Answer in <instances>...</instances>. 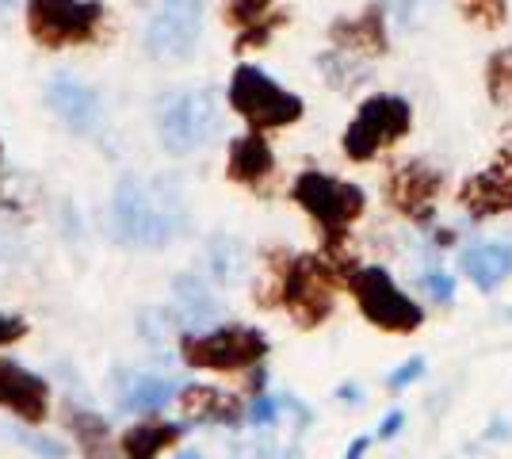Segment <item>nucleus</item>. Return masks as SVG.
Wrapping results in <instances>:
<instances>
[{"label":"nucleus","instance_id":"1","mask_svg":"<svg viewBox=\"0 0 512 459\" xmlns=\"http://www.w3.org/2000/svg\"><path fill=\"white\" fill-rule=\"evenodd\" d=\"M188 222L184 199L165 180H142L127 176L119 180L115 199H111V226L115 238L134 249H161L172 238H180Z\"/></svg>","mask_w":512,"mask_h":459},{"label":"nucleus","instance_id":"2","mask_svg":"<svg viewBox=\"0 0 512 459\" xmlns=\"http://www.w3.org/2000/svg\"><path fill=\"white\" fill-rule=\"evenodd\" d=\"M341 253H302L283 261L279 272V303L287 306V314L299 322L302 329L321 326L333 314V295H337V280H348L352 268H341Z\"/></svg>","mask_w":512,"mask_h":459},{"label":"nucleus","instance_id":"3","mask_svg":"<svg viewBox=\"0 0 512 459\" xmlns=\"http://www.w3.org/2000/svg\"><path fill=\"white\" fill-rule=\"evenodd\" d=\"M222 131V104L214 88H184V92H169L157 111V134L161 146L172 157H188V153L203 150Z\"/></svg>","mask_w":512,"mask_h":459},{"label":"nucleus","instance_id":"4","mask_svg":"<svg viewBox=\"0 0 512 459\" xmlns=\"http://www.w3.org/2000/svg\"><path fill=\"white\" fill-rule=\"evenodd\" d=\"M291 196L302 211L321 226V238H325V253H341V241L348 234V226L360 219L367 211V196L363 188L337 180V176H325L318 169H306L295 180Z\"/></svg>","mask_w":512,"mask_h":459},{"label":"nucleus","instance_id":"5","mask_svg":"<svg viewBox=\"0 0 512 459\" xmlns=\"http://www.w3.org/2000/svg\"><path fill=\"white\" fill-rule=\"evenodd\" d=\"M344 284L352 291L360 314L375 329H386V333H417L421 322H425V310L413 303L406 291L390 280V272L379 268V264H356Z\"/></svg>","mask_w":512,"mask_h":459},{"label":"nucleus","instance_id":"6","mask_svg":"<svg viewBox=\"0 0 512 459\" xmlns=\"http://www.w3.org/2000/svg\"><path fill=\"white\" fill-rule=\"evenodd\" d=\"M230 108L253 127V131H279L299 123L306 104L295 92L279 88L264 69L256 66H237L230 77Z\"/></svg>","mask_w":512,"mask_h":459},{"label":"nucleus","instance_id":"7","mask_svg":"<svg viewBox=\"0 0 512 459\" xmlns=\"http://www.w3.org/2000/svg\"><path fill=\"white\" fill-rule=\"evenodd\" d=\"M413 127V108L406 96H390L379 92L371 100H363L356 119L344 131V153L348 161H375L394 142H402Z\"/></svg>","mask_w":512,"mask_h":459},{"label":"nucleus","instance_id":"8","mask_svg":"<svg viewBox=\"0 0 512 459\" xmlns=\"http://www.w3.org/2000/svg\"><path fill=\"white\" fill-rule=\"evenodd\" d=\"M180 356L199 372H245L268 356V337L249 326H218L211 333H184Z\"/></svg>","mask_w":512,"mask_h":459},{"label":"nucleus","instance_id":"9","mask_svg":"<svg viewBox=\"0 0 512 459\" xmlns=\"http://www.w3.org/2000/svg\"><path fill=\"white\" fill-rule=\"evenodd\" d=\"M100 20H104L100 0H31L27 4V27H31L35 43L50 46V50L88 43Z\"/></svg>","mask_w":512,"mask_h":459},{"label":"nucleus","instance_id":"10","mask_svg":"<svg viewBox=\"0 0 512 459\" xmlns=\"http://www.w3.org/2000/svg\"><path fill=\"white\" fill-rule=\"evenodd\" d=\"M448 188V176L440 169H432L428 161H406L398 169H390V176L383 180V192L390 199V207L398 215H406L417 226H428L436 215V203Z\"/></svg>","mask_w":512,"mask_h":459},{"label":"nucleus","instance_id":"11","mask_svg":"<svg viewBox=\"0 0 512 459\" xmlns=\"http://www.w3.org/2000/svg\"><path fill=\"white\" fill-rule=\"evenodd\" d=\"M199 31H203L199 0H165L146 27V50H150V58H161V62L188 58L192 46L199 43Z\"/></svg>","mask_w":512,"mask_h":459},{"label":"nucleus","instance_id":"12","mask_svg":"<svg viewBox=\"0 0 512 459\" xmlns=\"http://www.w3.org/2000/svg\"><path fill=\"white\" fill-rule=\"evenodd\" d=\"M459 207L470 219H497L512 211V146L497 153L490 169L474 173L459 188Z\"/></svg>","mask_w":512,"mask_h":459},{"label":"nucleus","instance_id":"13","mask_svg":"<svg viewBox=\"0 0 512 459\" xmlns=\"http://www.w3.org/2000/svg\"><path fill=\"white\" fill-rule=\"evenodd\" d=\"M329 43L344 50V54H356V58H383L390 50L386 39V4H367L360 16H341L329 27Z\"/></svg>","mask_w":512,"mask_h":459},{"label":"nucleus","instance_id":"14","mask_svg":"<svg viewBox=\"0 0 512 459\" xmlns=\"http://www.w3.org/2000/svg\"><path fill=\"white\" fill-rule=\"evenodd\" d=\"M46 100H50L54 115L62 119L69 131H77V134L96 131L100 111H104L96 88L85 85V81H77L73 73H54L50 85H46Z\"/></svg>","mask_w":512,"mask_h":459},{"label":"nucleus","instance_id":"15","mask_svg":"<svg viewBox=\"0 0 512 459\" xmlns=\"http://www.w3.org/2000/svg\"><path fill=\"white\" fill-rule=\"evenodd\" d=\"M46 406H50V387L43 375L27 372L16 360H0V410H12L27 425H39Z\"/></svg>","mask_w":512,"mask_h":459},{"label":"nucleus","instance_id":"16","mask_svg":"<svg viewBox=\"0 0 512 459\" xmlns=\"http://www.w3.org/2000/svg\"><path fill=\"white\" fill-rule=\"evenodd\" d=\"M226 173L237 184H249V188H260L264 180H272L276 173V153L268 146V138L260 131L241 134L230 142V157H226Z\"/></svg>","mask_w":512,"mask_h":459},{"label":"nucleus","instance_id":"17","mask_svg":"<svg viewBox=\"0 0 512 459\" xmlns=\"http://www.w3.org/2000/svg\"><path fill=\"white\" fill-rule=\"evenodd\" d=\"M463 272L478 284V291H493L512 276V245L505 241H474L463 249Z\"/></svg>","mask_w":512,"mask_h":459},{"label":"nucleus","instance_id":"18","mask_svg":"<svg viewBox=\"0 0 512 459\" xmlns=\"http://www.w3.org/2000/svg\"><path fill=\"white\" fill-rule=\"evenodd\" d=\"M180 402H184V414L192 417V421L234 425L237 417H241V402L230 398L226 391H218V387H188V391L180 394Z\"/></svg>","mask_w":512,"mask_h":459},{"label":"nucleus","instance_id":"19","mask_svg":"<svg viewBox=\"0 0 512 459\" xmlns=\"http://www.w3.org/2000/svg\"><path fill=\"white\" fill-rule=\"evenodd\" d=\"M180 437H184V425H180V421H161V417H150V421H138L134 429L123 433V452H127V456L153 459L161 448H172Z\"/></svg>","mask_w":512,"mask_h":459},{"label":"nucleus","instance_id":"20","mask_svg":"<svg viewBox=\"0 0 512 459\" xmlns=\"http://www.w3.org/2000/svg\"><path fill=\"white\" fill-rule=\"evenodd\" d=\"M172 394H176V383H169V379L138 375V379L127 383V391L119 394V406H123V410H134V414H157V410L169 406Z\"/></svg>","mask_w":512,"mask_h":459},{"label":"nucleus","instance_id":"21","mask_svg":"<svg viewBox=\"0 0 512 459\" xmlns=\"http://www.w3.org/2000/svg\"><path fill=\"white\" fill-rule=\"evenodd\" d=\"M486 96L497 108H512V46H501L486 58Z\"/></svg>","mask_w":512,"mask_h":459},{"label":"nucleus","instance_id":"22","mask_svg":"<svg viewBox=\"0 0 512 459\" xmlns=\"http://www.w3.org/2000/svg\"><path fill=\"white\" fill-rule=\"evenodd\" d=\"M455 12L482 31H497L509 23V0H451Z\"/></svg>","mask_w":512,"mask_h":459},{"label":"nucleus","instance_id":"23","mask_svg":"<svg viewBox=\"0 0 512 459\" xmlns=\"http://www.w3.org/2000/svg\"><path fill=\"white\" fill-rule=\"evenodd\" d=\"M272 4L276 0H230L226 4V20L234 23V27H241V31H249L256 23L272 20Z\"/></svg>","mask_w":512,"mask_h":459},{"label":"nucleus","instance_id":"24","mask_svg":"<svg viewBox=\"0 0 512 459\" xmlns=\"http://www.w3.org/2000/svg\"><path fill=\"white\" fill-rule=\"evenodd\" d=\"M69 425H73V433H77V440L85 444V452L92 459H100V452H96V444H104L107 440V425L100 421V417L85 414V410H77V414L69 417Z\"/></svg>","mask_w":512,"mask_h":459},{"label":"nucleus","instance_id":"25","mask_svg":"<svg viewBox=\"0 0 512 459\" xmlns=\"http://www.w3.org/2000/svg\"><path fill=\"white\" fill-rule=\"evenodd\" d=\"M425 287L432 291V299H436V303H451V299H455V280H451L444 268L425 272Z\"/></svg>","mask_w":512,"mask_h":459},{"label":"nucleus","instance_id":"26","mask_svg":"<svg viewBox=\"0 0 512 459\" xmlns=\"http://www.w3.org/2000/svg\"><path fill=\"white\" fill-rule=\"evenodd\" d=\"M421 372H425V360H421V356H413V360H406L398 372H390L386 387H390V391H406L409 383H413V379H417Z\"/></svg>","mask_w":512,"mask_h":459},{"label":"nucleus","instance_id":"27","mask_svg":"<svg viewBox=\"0 0 512 459\" xmlns=\"http://www.w3.org/2000/svg\"><path fill=\"white\" fill-rule=\"evenodd\" d=\"M20 337H27V322L12 318V314H0V349L12 345V341H20Z\"/></svg>","mask_w":512,"mask_h":459},{"label":"nucleus","instance_id":"28","mask_svg":"<svg viewBox=\"0 0 512 459\" xmlns=\"http://www.w3.org/2000/svg\"><path fill=\"white\" fill-rule=\"evenodd\" d=\"M249 421H253V425H272V421H276V398H264V394H260L253 402V410H249Z\"/></svg>","mask_w":512,"mask_h":459},{"label":"nucleus","instance_id":"29","mask_svg":"<svg viewBox=\"0 0 512 459\" xmlns=\"http://www.w3.org/2000/svg\"><path fill=\"white\" fill-rule=\"evenodd\" d=\"M402 421H406V417H402V414H398V410H394V414H390V417H386V421H383V425H379V437H394V433H398V429H402Z\"/></svg>","mask_w":512,"mask_h":459},{"label":"nucleus","instance_id":"30","mask_svg":"<svg viewBox=\"0 0 512 459\" xmlns=\"http://www.w3.org/2000/svg\"><path fill=\"white\" fill-rule=\"evenodd\" d=\"M367 444H371V440L360 437V440H356V444H352V452H348V456H344V459H360L363 452H367Z\"/></svg>","mask_w":512,"mask_h":459},{"label":"nucleus","instance_id":"31","mask_svg":"<svg viewBox=\"0 0 512 459\" xmlns=\"http://www.w3.org/2000/svg\"><path fill=\"white\" fill-rule=\"evenodd\" d=\"M12 4H16V0H0V12H8V8H12Z\"/></svg>","mask_w":512,"mask_h":459},{"label":"nucleus","instance_id":"32","mask_svg":"<svg viewBox=\"0 0 512 459\" xmlns=\"http://www.w3.org/2000/svg\"><path fill=\"white\" fill-rule=\"evenodd\" d=\"M505 146H512V127H505Z\"/></svg>","mask_w":512,"mask_h":459},{"label":"nucleus","instance_id":"33","mask_svg":"<svg viewBox=\"0 0 512 459\" xmlns=\"http://www.w3.org/2000/svg\"><path fill=\"white\" fill-rule=\"evenodd\" d=\"M180 459H199V456H195V452H188V456H180Z\"/></svg>","mask_w":512,"mask_h":459},{"label":"nucleus","instance_id":"34","mask_svg":"<svg viewBox=\"0 0 512 459\" xmlns=\"http://www.w3.org/2000/svg\"><path fill=\"white\" fill-rule=\"evenodd\" d=\"M130 459H146V456H130Z\"/></svg>","mask_w":512,"mask_h":459},{"label":"nucleus","instance_id":"35","mask_svg":"<svg viewBox=\"0 0 512 459\" xmlns=\"http://www.w3.org/2000/svg\"><path fill=\"white\" fill-rule=\"evenodd\" d=\"M0 157H4V150H0Z\"/></svg>","mask_w":512,"mask_h":459}]
</instances>
